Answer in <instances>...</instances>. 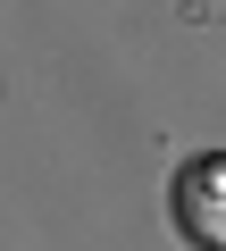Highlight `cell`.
Wrapping results in <instances>:
<instances>
[{
  "mask_svg": "<svg viewBox=\"0 0 226 251\" xmlns=\"http://www.w3.org/2000/svg\"><path fill=\"white\" fill-rule=\"evenodd\" d=\"M176 218L193 243H226V159H193L176 176Z\"/></svg>",
  "mask_w": 226,
  "mask_h": 251,
  "instance_id": "obj_1",
  "label": "cell"
}]
</instances>
